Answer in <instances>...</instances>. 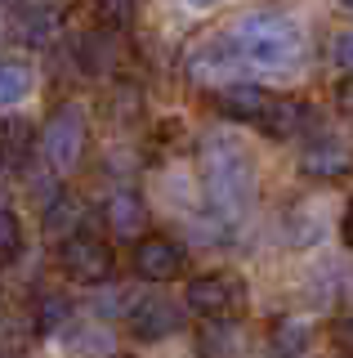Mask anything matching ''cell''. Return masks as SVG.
I'll return each instance as SVG.
<instances>
[{"label":"cell","instance_id":"27","mask_svg":"<svg viewBox=\"0 0 353 358\" xmlns=\"http://www.w3.org/2000/svg\"><path fill=\"white\" fill-rule=\"evenodd\" d=\"M188 5H211V0H188Z\"/></svg>","mask_w":353,"mask_h":358},{"label":"cell","instance_id":"5","mask_svg":"<svg viewBox=\"0 0 353 358\" xmlns=\"http://www.w3.org/2000/svg\"><path fill=\"white\" fill-rule=\"evenodd\" d=\"M59 268L81 287L107 282V278H112V246L103 238H94V233H81V238L59 246Z\"/></svg>","mask_w":353,"mask_h":358},{"label":"cell","instance_id":"19","mask_svg":"<svg viewBox=\"0 0 353 358\" xmlns=\"http://www.w3.org/2000/svg\"><path fill=\"white\" fill-rule=\"evenodd\" d=\"M18 251H23V224H18V215L0 201V264H14Z\"/></svg>","mask_w":353,"mask_h":358},{"label":"cell","instance_id":"20","mask_svg":"<svg viewBox=\"0 0 353 358\" xmlns=\"http://www.w3.org/2000/svg\"><path fill=\"white\" fill-rule=\"evenodd\" d=\"M90 5H94V14L117 31H126L130 22H135V0H90Z\"/></svg>","mask_w":353,"mask_h":358},{"label":"cell","instance_id":"17","mask_svg":"<svg viewBox=\"0 0 353 358\" xmlns=\"http://www.w3.org/2000/svg\"><path fill=\"white\" fill-rule=\"evenodd\" d=\"M27 94H31V67L14 63V59H0V108L18 103Z\"/></svg>","mask_w":353,"mask_h":358},{"label":"cell","instance_id":"25","mask_svg":"<svg viewBox=\"0 0 353 358\" xmlns=\"http://www.w3.org/2000/svg\"><path fill=\"white\" fill-rule=\"evenodd\" d=\"M340 5H345V9H349V14H353V0H340Z\"/></svg>","mask_w":353,"mask_h":358},{"label":"cell","instance_id":"14","mask_svg":"<svg viewBox=\"0 0 353 358\" xmlns=\"http://www.w3.org/2000/svg\"><path fill=\"white\" fill-rule=\"evenodd\" d=\"M59 27H63V18H59V9H54V5H23V9H18V22H14L18 41H23V45H36V50L54 45Z\"/></svg>","mask_w":353,"mask_h":358},{"label":"cell","instance_id":"9","mask_svg":"<svg viewBox=\"0 0 353 358\" xmlns=\"http://www.w3.org/2000/svg\"><path fill=\"white\" fill-rule=\"evenodd\" d=\"M179 322H183V313L165 296H143L139 305L130 309V331H135L139 341H165V336L179 331Z\"/></svg>","mask_w":353,"mask_h":358},{"label":"cell","instance_id":"22","mask_svg":"<svg viewBox=\"0 0 353 358\" xmlns=\"http://www.w3.org/2000/svg\"><path fill=\"white\" fill-rule=\"evenodd\" d=\"M336 63L353 76V31H340L336 36Z\"/></svg>","mask_w":353,"mask_h":358},{"label":"cell","instance_id":"2","mask_svg":"<svg viewBox=\"0 0 353 358\" xmlns=\"http://www.w3.org/2000/svg\"><path fill=\"white\" fill-rule=\"evenodd\" d=\"M206 193L224 220H241L255 201V166L233 134L206 139Z\"/></svg>","mask_w":353,"mask_h":358},{"label":"cell","instance_id":"3","mask_svg":"<svg viewBox=\"0 0 353 358\" xmlns=\"http://www.w3.org/2000/svg\"><path fill=\"white\" fill-rule=\"evenodd\" d=\"M85 139H90V126H85V108L81 103H59L50 112L45 130H40V157L54 166L59 175H68L81 166L85 157Z\"/></svg>","mask_w":353,"mask_h":358},{"label":"cell","instance_id":"21","mask_svg":"<svg viewBox=\"0 0 353 358\" xmlns=\"http://www.w3.org/2000/svg\"><path fill=\"white\" fill-rule=\"evenodd\" d=\"M331 341H336L340 354L353 358V313H345V318H336V327H331Z\"/></svg>","mask_w":353,"mask_h":358},{"label":"cell","instance_id":"6","mask_svg":"<svg viewBox=\"0 0 353 358\" xmlns=\"http://www.w3.org/2000/svg\"><path fill=\"white\" fill-rule=\"evenodd\" d=\"M183 246L174 238H161V233H148V238L135 242V273L143 282H170V278L183 273Z\"/></svg>","mask_w":353,"mask_h":358},{"label":"cell","instance_id":"23","mask_svg":"<svg viewBox=\"0 0 353 358\" xmlns=\"http://www.w3.org/2000/svg\"><path fill=\"white\" fill-rule=\"evenodd\" d=\"M336 108H340V117L353 126V81H340V90H336Z\"/></svg>","mask_w":353,"mask_h":358},{"label":"cell","instance_id":"16","mask_svg":"<svg viewBox=\"0 0 353 358\" xmlns=\"http://www.w3.org/2000/svg\"><path fill=\"white\" fill-rule=\"evenodd\" d=\"M31 143H40L36 134H31V121L23 117H0V166H27L31 157Z\"/></svg>","mask_w":353,"mask_h":358},{"label":"cell","instance_id":"1","mask_svg":"<svg viewBox=\"0 0 353 358\" xmlns=\"http://www.w3.org/2000/svg\"><path fill=\"white\" fill-rule=\"evenodd\" d=\"M228 45L237 50L241 63L260 72H286L304 59L308 36L291 14H246L228 27Z\"/></svg>","mask_w":353,"mask_h":358},{"label":"cell","instance_id":"13","mask_svg":"<svg viewBox=\"0 0 353 358\" xmlns=\"http://www.w3.org/2000/svg\"><path fill=\"white\" fill-rule=\"evenodd\" d=\"M103 220L112 224V233L139 242L143 224H148V206H143V197L135 193V188H117V193L103 201Z\"/></svg>","mask_w":353,"mask_h":358},{"label":"cell","instance_id":"18","mask_svg":"<svg viewBox=\"0 0 353 358\" xmlns=\"http://www.w3.org/2000/svg\"><path fill=\"white\" fill-rule=\"evenodd\" d=\"M68 313H72V300L63 296V291H45V296L36 300V322H40V331H59L63 322H68Z\"/></svg>","mask_w":353,"mask_h":358},{"label":"cell","instance_id":"4","mask_svg":"<svg viewBox=\"0 0 353 358\" xmlns=\"http://www.w3.org/2000/svg\"><path fill=\"white\" fill-rule=\"evenodd\" d=\"M188 309L206 322H228L246 309V282L228 268H215V273H202L188 282Z\"/></svg>","mask_w":353,"mask_h":358},{"label":"cell","instance_id":"8","mask_svg":"<svg viewBox=\"0 0 353 358\" xmlns=\"http://www.w3.org/2000/svg\"><path fill=\"white\" fill-rule=\"evenodd\" d=\"M273 99L278 94H269V90L255 85V81H233V85H219L211 94V103H215L219 117H228V121H250V126H260V117L273 108Z\"/></svg>","mask_w":353,"mask_h":358},{"label":"cell","instance_id":"26","mask_svg":"<svg viewBox=\"0 0 353 358\" xmlns=\"http://www.w3.org/2000/svg\"><path fill=\"white\" fill-rule=\"evenodd\" d=\"M0 5H23V0H0Z\"/></svg>","mask_w":353,"mask_h":358},{"label":"cell","instance_id":"15","mask_svg":"<svg viewBox=\"0 0 353 358\" xmlns=\"http://www.w3.org/2000/svg\"><path fill=\"white\" fill-rule=\"evenodd\" d=\"M76 59L90 76H112L121 67V41L107 36V31H85L81 45H76Z\"/></svg>","mask_w":353,"mask_h":358},{"label":"cell","instance_id":"7","mask_svg":"<svg viewBox=\"0 0 353 358\" xmlns=\"http://www.w3.org/2000/svg\"><path fill=\"white\" fill-rule=\"evenodd\" d=\"M300 166H304V175H313V179H322V184H331V179H345V175L353 171V152H349V143L340 139V134H322V130H317L313 139L304 143Z\"/></svg>","mask_w":353,"mask_h":358},{"label":"cell","instance_id":"11","mask_svg":"<svg viewBox=\"0 0 353 358\" xmlns=\"http://www.w3.org/2000/svg\"><path fill=\"white\" fill-rule=\"evenodd\" d=\"M85 220H90L85 201L68 188V193H59L45 206V238L54 246H63V242H72V238H81V233H85Z\"/></svg>","mask_w":353,"mask_h":358},{"label":"cell","instance_id":"12","mask_svg":"<svg viewBox=\"0 0 353 358\" xmlns=\"http://www.w3.org/2000/svg\"><path fill=\"white\" fill-rule=\"evenodd\" d=\"M260 130L269 139H295V134L313 130V112L300 99H273V108L260 117Z\"/></svg>","mask_w":353,"mask_h":358},{"label":"cell","instance_id":"24","mask_svg":"<svg viewBox=\"0 0 353 358\" xmlns=\"http://www.w3.org/2000/svg\"><path fill=\"white\" fill-rule=\"evenodd\" d=\"M345 242L353 246V201H349V210H345Z\"/></svg>","mask_w":353,"mask_h":358},{"label":"cell","instance_id":"10","mask_svg":"<svg viewBox=\"0 0 353 358\" xmlns=\"http://www.w3.org/2000/svg\"><path fill=\"white\" fill-rule=\"evenodd\" d=\"M40 322L27 305H0V358H23L36 341Z\"/></svg>","mask_w":353,"mask_h":358}]
</instances>
